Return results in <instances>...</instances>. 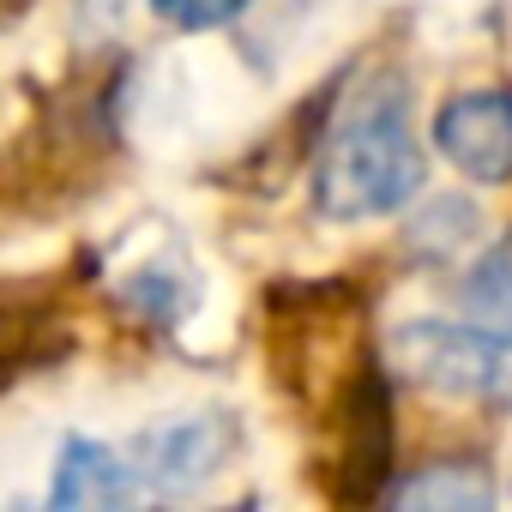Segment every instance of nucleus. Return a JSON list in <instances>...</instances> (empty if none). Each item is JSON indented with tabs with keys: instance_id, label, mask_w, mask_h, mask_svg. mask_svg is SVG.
<instances>
[{
	"instance_id": "obj_8",
	"label": "nucleus",
	"mask_w": 512,
	"mask_h": 512,
	"mask_svg": "<svg viewBox=\"0 0 512 512\" xmlns=\"http://www.w3.org/2000/svg\"><path fill=\"white\" fill-rule=\"evenodd\" d=\"M67 356V332L49 308H0V380Z\"/></svg>"
},
{
	"instance_id": "obj_3",
	"label": "nucleus",
	"mask_w": 512,
	"mask_h": 512,
	"mask_svg": "<svg viewBox=\"0 0 512 512\" xmlns=\"http://www.w3.org/2000/svg\"><path fill=\"white\" fill-rule=\"evenodd\" d=\"M229 452H235V422L223 410H199V416L145 428L133 440V470L157 494H193L199 482H211L223 470Z\"/></svg>"
},
{
	"instance_id": "obj_12",
	"label": "nucleus",
	"mask_w": 512,
	"mask_h": 512,
	"mask_svg": "<svg viewBox=\"0 0 512 512\" xmlns=\"http://www.w3.org/2000/svg\"><path fill=\"white\" fill-rule=\"evenodd\" d=\"M151 13L175 31H211L247 13V0H151Z\"/></svg>"
},
{
	"instance_id": "obj_4",
	"label": "nucleus",
	"mask_w": 512,
	"mask_h": 512,
	"mask_svg": "<svg viewBox=\"0 0 512 512\" xmlns=\"http://www.w3.org/2000/svg\"><path fill=\"white\" fill-rule=\"evenodd\" d=\"M434 145L470 181H512V97L506 91H464L440 109Z\"/></svg>"
},
{
	"instance_id": "obj_9",
	"label": "nucleus",
	"mask_w": 512,
	"mask_h": 512,
	"mask_svg": "<svg viewBox=\"0 0 512 512\" xmlns=\"http://www.w3.org/2000/svg\"><path fill=\"white\" fill-rule=\"evenodd\" d=\"M458 302H464V314L482 320V326H512V229L470 266Z\"/></svg>"
},
{
	"instance_id": "obj_11",
	"label": "nucleus",
	"mask_w": 512,
	"mask_h": 512,
	"mask_svg": "<svg viewBox=\"0 0 512 512\" xmlns=\"http://www.w3.org/2000/svg\"><path fill=\"white\" fill-rule=\"evenodd\" d=\"M127 302L133 308H145L157 326H175L181 314H187V302H193V284L181 278V284H169V272L163 266H151V272H139L133 284H127Z\"/></svg>"
},
{
	"instance_id": "obj_1",
	"label": "nucleus",
	"mask_w": 512,
	"mask_h": 512,
	"mask_svg": "<svg viewBox=\"0 0 512 512\" xmlns=\"http://www.w3.org/2000/svg\"><path fill=\"white\" fill-rule=\"evenodd\" d=\"M422 187V151L410 133V91L398 73L362 79L332 115L314 163V205L332 223L386 217Z\"/></svg>"
},
{
	"instance_id": "obj_2",
	"label": "nucleus",
	"mask_w": 512,
	"mask_h": 512,
	"mask_svg": "<svg viewBox=\"0 0 512 512\" xmlns=\"http://www.w3.org/2000/svg\"><path fill=\"white\" fill-rule=\"evenodd\" d=\"M398 368L446 398L512 410V338L500 326H446V320H410L392 338Z\"/></svg>"
},
{
	"instance_id": "obj_5",
	"label": "nucleus",
	"mask_w": 512,
	"mask_h": 512,
	"mask_svg": "<svg viewBox=\"0 0 512 512\" xmlns=\"http://www.w3.org/2000/svg\"><path fill=\"white\" fill-rule=\"evenodd\" d=\"M392 464V398L380 368L368 362L350 392H344V458H338V494L344 500H374L386 488Z\"/></svg>"
},
{
	"instance_id": "obj_6",
	"label": "nucleus",
	"mask_w": 512,
	"mask_h": 512,
	"mask_svg": "<svg viewBox=\"0 0 512 512\" xmlns=\"http://www.w3.org/2000/svg\"><path fill=\"white\" fill-rule=\"evenodd\" d=\"M133 494H139V470L121 452H109L103 440H79V434L61 446L55 488H49L61 512H109V506H127Z\"/></svg>"
},
{
	"instance_id": "obj_7",
	"label": "nucleus",
	"mask_w": 512,
	"mask_h": 512,
	"mask_svg": "<svg viewBox=\"0 0 512 512\" xmlns=\"http://www.w3.org/2000/svg\"><path fill=\"white\" fill-rule=\"evenodd\" d=\"M392 506H410V512H488L494 506V482L482 464L470 458H452V464H428L416 476H404L398 488H386Z\"/></svg>"
},
{
	"instance_id": "obj_10",
	"label": "nucleus",
	"mask_w": 512,
	"mask_h": 512,
	"mask_svg": "<svg viewBox=\"0 0 512 512\" xmlns=\"http://www.w3.org/2000/svg\"><path fill=\"white\" fill-rule=\"evenodd\" d=\"M476 235V205L470 199H434L416 223H410V247L428 260H452V247Z\"/></svg>"
}]
</instances>
